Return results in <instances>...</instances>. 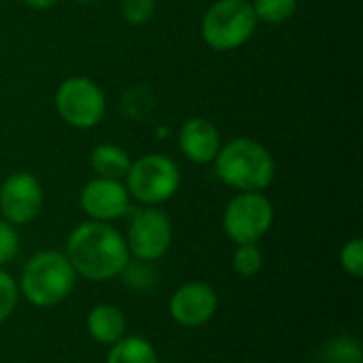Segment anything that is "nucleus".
<instances>
[{"label":"nucleus","instance_id":"f257e3e1","mask_svg":"<svg viewBox=\"0 0 363 363\" xmlns=\"http://www.w3.org/2000/svg\"><path fill=\"white\" fill-rule=\"evenodd\" d=\"M64 255L77 277L91 283H106L125 270L130 251L125 236L104 221H83L66 238Z\"/></svg>","mask_w":363,"mask_h":363},{"label":"nucleus","instance_id":"f03ea898","mask_svg":"<svg viewBox=\"0 0 363 363\" xmlns=\"http://www.w3.org/2000/svg\"><path fill=\"white\" fill-rule=\"evenodd\" d=\"M213 164L219 181L238 194L266 191L277 177V162L268 147L249 136H236L221 145Z\"/></svg>","mask_w":363,"mask_h":363},{"label":"nucleus","instance_id":"7ed1b4c3","mask_svg":"<svg viewBox=\"0 0 363 363\" xmlns=\"http://www.w3.org/2000/svg\"><path fill=\"white\" fill-rule=\"evenodd\" d=\"M77 279V272L62 251L45 249L26 262L17 281L19 298L36 308H53L74 291Z\"/></svg>","mask_w":363,"mask_h":363},{"label":"nucleus","instance_id":"20e7f679","mask_svg":"<svg viewBox=\"0 0 363 363\" xmlns=\"http://www.w3.org/2000/svg\"><path fill=\"white\" fill-rule=\"evenodd\" d=\"M123 181L130 198L143 206H160L177 196L181 187V168L164 153H147L132 160Z\"/></svg>","mask_w":363,"mask_h":363},{"label":"nucleus","instance_id":"39448f33","mask_svg":"<svg viewBox=\"0 0 363 363\" xmlns=\"http://www.w3.org/2000/svg\"><path fill=\"white\" fill-rule=\"evenodd\" d=\"M257 17L247 0H217L202 17V40L219 53L242 47L257 30Z\"/></svg>","mask_w":363,"mask_h":363},{"label":"nucleus","instance_id":"423d86ee","mask_svg":"<svg viewBox=\"0 0 363 363\" xmlns=\"http://www.w3.org/2000/svg\"><path fill=\"white\" fill-rule=\"evenodd\" d=\"M274 223V206L264 191L236 194L223 211V232L238 245H257Z\"/></svg>","mask_w":363,"mask_h":363},{"label":"nucleus","instance_id":"0eeeda50","mask_svg":"<svg viewBox=\"0 0 363 363\" xmlns=\"http://www.w3.org/2000/svg\"><path fill=\"white\" fill-rule=\"evenodd\" d=\"M55 111L70 128L89 130L104 119L106 96L94 79L83 74L68 77L55 89Z\"/></svg>","mask_w":363,"mask_h":363},{"label":"nucleus","instance_id":"6e6552de","mask_svg":"<svg viewBox=\"0 0 363 363\" xmlns=\"http://www.w3.org/2000/svg\"><path fill=\"white\" fill-rule=\"evenodd\" d=\"M172 221L160 206L138 208L125 234L130 257L147 264L160 262L172 247Z\"/></svg>","mask_w":363,"mask_h":363},{"label":"nucleus","instance_id":"1a4fd4ad","mask_svg":"<svg viewBox=\"0 0 363 363\" xmlns=\"http://www.w3.org/2000/svg\"><path fill=\"white\" fill-rule=\"evenodd\" d=\"M45 204V189L38 177L19 170L0 183V217L11 225L32 223Z\"/></svg>","mask_w":363,"mask_h":363},{"label":"nucleus","instance_id":"9d476101","mask_svg":"<svg viewBox=\"0 0 363 363\" xmlns=\"http://www.w3.org/2000/svg\"><path fill=\"white\" fill-rule=\"evenodd\" d=\"M219 308L217 291L204 281H187L168 300V315L183 328L206 325Z\"/></svg>","mask_w":363,"mask_h":363},{"label":"nucleus","instance_id":"9b49d317","mask_svg":"<svg viewBox=\"0 0 363 363\" xmlns=\"http://www.w3.org/2000/svg\"><path fill=\"white\" fill-rule=\"evenodd\" d=\"M130 200L132 198L123 181L102 179V177L87 181L79 196L81 211L87 215V219L104 221V223L125 217V213L130 211Z\"/></svg>","mask_w":363,"mask_h":363},{"label":"nucleus","instance_id":"f8f14e48","mask_svg":"<svg viewBox=\"0 0 363 363\" xmlns=\"http://www.w3.org/2000/svg\"><path fill=\"white\" fill-rule=\"evenodd\" d=\"M179 149L191 164H211L221 149V134L213 121L191 117L179 130Z\"/></svg>","mask_w":363,"mask_h":363},{"label":"nucleus","instance_id":"ddd939ff","mask_svg":"<svg viewBox=\"0 0 363 363\" xmlns=\"http://www.w3.org/2000/svg\"><path fill=\"white\" fill-rule=\"evenodd\" d=\"M85 328L87 334L94 342L104 345V347H113L115 342H119L125 336V315L119 306L115 304H96L85 319Z\"/></svg>","mask_w":363,"mask_h":363},{"label":"nucleus","instance_id":"4468645a","mask_svg":"<svg viewBox=\"0 0 363 363\" xmlns=\"http://www.w3.org/2000/svg\"><path fill=\"white\" fill-rule=\"evenodd\" d=\"M130 164H132L130 153L115 143H100L89 153V166H91L94 174L102 177V179L123 181Z\"/></svg>","mask_w":363,"mask_h":363},{"label":"nucleus","instance_id":"2eb2a0df","mask_svg":"<svg viewBox=\"0 0 363 363\" xmlns=\"http://www.w3.org/2000/svg\"><path fill=\"white\" fill-rule=\"evenodd\" d=\"M106 363H160V355L147 338L123 336L108 349Z\"/></svg>","mask_w":363,"mask_h":363},{"label":"nucleus","instance_id":"dca6fc26","mask_svg":"<svg viewBox=\"0 0 363 363\" xmlns=\"http://www.w3.org/2000/svg\"><path fill=\"white\" fill-rule=\"evenodd\" d=\"M251 6L255 11L257 21L279 26V23L289 21L296 15L298 0H253Z\"/></svg>","mask_w":363,"mask_h":363},{"label":"nucleus","instance_id":"f3484780","mask_svg":"<svg viewBox=\"0 0 363 363\" xmlns=\"http://www.w3.org/2000/svg\"><path fill=\"white\" fill-rule=\"evenodd\" d=\"M323 363H363L362 345L351 336H338L325 345Z\"/></svg>","mask_w":363,"mask_h":363},{"label":"nucleus","instance_id":"a211bd4d","mask_svg":"<svg viewBox=\"0 0 363 363\" xmlns=\"http://www.w3.org/2000/svg\"><path fill=\"white\" fill-rule=\"evenodd\" d=\"M232 268L236 274L251 279L264 268V253L257 245H238L232 255Z\"/></svg>","mask_w":363,"mask_h":363},{"label":"nucleus","instance_id":"6ab92c4d","mask_svg":"<svg viewBox=\"0 0 363 363\" xmlns=\"http://www.w3.org/2000/svg\"><path fill=\"white\" fill-rule=\"evenodd\" d=\"M17 302H19L17 281L4 268H0V325L15 313Z\"/></svg>","mask_w":363,"mask_h":363},{"label":"nucleus","instance_id":"aec40b11","mask_svg":"<svg viewBox=\"0 0 363 363\" xmlns=\"http://www.w3.org/2000/svg\"><path fill=\"white\" fill-rule=\"evenodd\" d=\"M340 268L353 277V279H362L363 277V240L362 238H353L349 240L342 249H340Z\"/></svg>","mask_w":363,"mask_h":363},{"label":"nucleus","instance_id":"412c9836","mask_svg":"<svg viewBox=\"0 0 363 363\" xmlns=\"http://www.w3.org/2000/svg\"><path fill=\"white\" fill-rule=\"evenodd\" d=\"M121 277H123V283H128L132 289H138V291H147L155 283L153 281L155 274H153L151 266L147 262H138V259L136 262L130 259V264L125 266V270L121 272Z\"/></svg>","mask_w":363,"mask_h":363},{"label":"nucleus","instance_id":"4be33fe9","mask_svg":"<svg viewBox=\"0 0 363 363\" xmlns=\"http://www.w3.org/2000/svg\"><path fill=\"white\" fill-rule=\"evenodd\" d=\"M155 0H121V15L132 26H143L155 15Z\"/></svg>","mask_w":363,"mask_h":363},{"label":"nucleus","instance_id":"5701e85b","mask_svg":"<svg viewBox=\"0 0 363 363\" xmlns=\"http://www.w3.org/2000/svg\"><path fill=\"white\" fill-rule=\"evenodd\" d=\"M19 245L21 240H19L15 225H11L9 221L0 217V268L11 264L19 255Z\"/></svg>","mask_w":363,"mask_h":363},{"label":"nucleus","instance_id":"b1692460","mask_svg":"<svg viewBox=\"0 0 363 363\" xmlns=\"http://www.w3.org/2000/svg\"><path fill=\"white\" fill-rule=\"evenodd\" d=\"M23 4H28L30 9H36V11H47L51 6H55L60 0H21Z\"/></svg>","mask_w":363,"mask_h":363},{"label":"nucleus","instance_id":"393cba45","mask_svg":"<svg viewBox=\"0 0 363 363\" xmlns=\"http://www.w3.org/2000/svg\"><path fill=\"white\" fill-rule=\"evenodd\" d=\"M74 2H79V4H87V2H94V0H74Z\"/></svg>","mask_w":363,"mask_h":363},{"label":"nucleus","instance_id":"a878e982","mask_svg":"<svg viewBox=\"0 0 363 363\" xmlns=\"http://www.w3.org/2000/svg\"><path fill=\"white\" fill-rule=\"evenodd\" d=\"M191 2H194V0H191Z\"/></svg>","mask_w":363,"mask_h":363}]
</instances>
